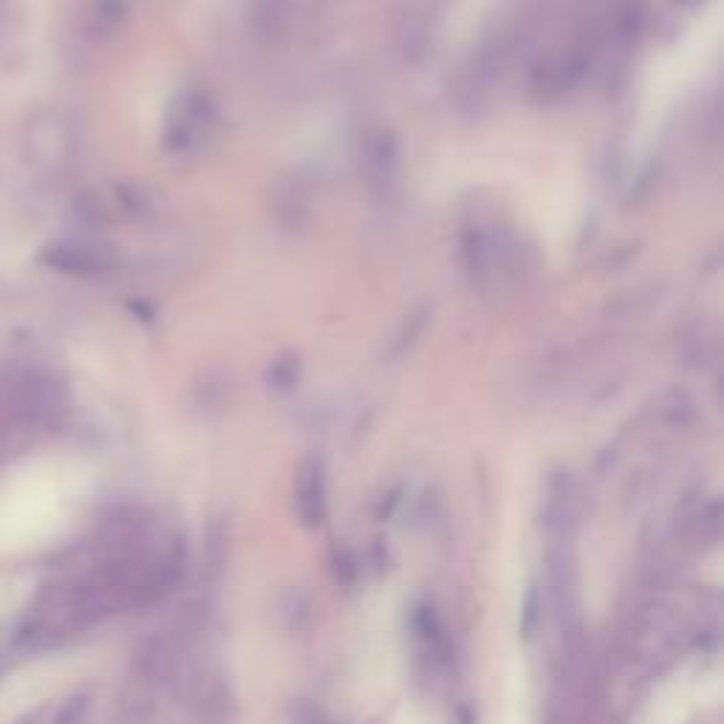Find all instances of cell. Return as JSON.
<instances>
[{
	"label": "cell",
	"mask_w": 724,
	"mask_h": 724,
	"mask_svg": "<svg viewBox=\"0 0 724 724\" xmlns=\"http://www.w3.org/2000/svg\"><path fill=\"white\" fill-rule=\"evenodd\" d=\"M210 122L207 114V102L204 97H184L179 102V116L170 122V142L173 148H190L193 142L201 139V133Z\"/></svg>",
	"instance_id": "cell-2"
},
{
	"label": "cell",
	"mask_w": 724,
	"mask_h": 724,
	"mask_svg": "<svg viewBox=\"0 0 724 724\" xmlns=\"http://www.w3.org/2000/svg\"><path fill=\"white\" fill-rule=\"evenodd\" d=\"M85 716H88V696H74L57 713L54 724H85Z\"/></svg>",
	"instance_id": "cell-4"
},
{
	"label": "cell",
	"mask_w": 724,
	"mask_h": 724,
	"mask_svg": "<svg viewBox=\"0 0 724 724\" xmlns=\"http://www.w3.org/2000/svg\"><path fill=\"white\" fill-rule=\"evenodd\" d=\"M57 266H63L66 272L74 275H97L108 269V258L99 252L97 247H88V244H63L57 249Z\"/></svg>",
	"instance_id": "cell-3"
},
{
	"label": "cell",
	"mask_w": 724,
	"mask_h": 724,
	"mask_svg": "<svg viewBox=\"0 0 724 724\" xmlns=\"http://www.w3.org/2000/svg\"><path fill=\"white\" fill-rule=\"evenodd\" d=\"M329 510V493H326V470L317 459L300 464L295 476V512L303 527H320L326 521Z\"/></svg>",
	"instance_id": "cell-1"
}]
</instances>
